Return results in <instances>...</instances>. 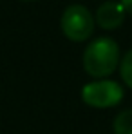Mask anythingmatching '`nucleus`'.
Returning a JSON list of instances; mask_svg holds the SVG:
<instances>
[{"label": "nucleus", "mask_w": 132, "mask_h": 134, "mask_svg": "<svg viewBox=\"0 0 132 134\" xmlns=\"http://www.w3.org/2000/svg\"><path fill=\"white\" fill-rule=\"evenodd\" d=\"M118 60H119V47L116 40L109 36L96 38L83 51V69L92 78L103 80L105 76L112 74L118 67Z\"/></svg>", "instance_id": "f257e3e1"}, {"label": "nucleus", "mask_w": 132, "mask_h": 134, "mask_svg": "<svg viewBox=\"0 0 132 134\" xmlns=\"http://www.w3.org/2000/svg\"><path fill=\"white\" fill-rule=\"evenodd\" d=\"M62 31L72 42H85L94 31V16L85 5L71 4L62 15Z\"/></svg>", "instance_id": "f03ea898"}, {"label": "nucleus", "mask_w": 132, "mask_h": 134, "mask_svg": "<svg viewBox=\"0 0 132 134\" xmlns=\"http://www.w3.org/2000/svg\"><path fill=\"white\" fill-rule=\"evenodd\" d=\"M123 87L114 80H96L83 85L82 89V100L89 107L94 109H109L118 105L123 100Z\"/></svg>", "instance_id": "7ed1b4c3"}, {"label": "nucleus", "mask_w": 132, "mask_h": 134, "mask_svg": "<svg viewBox=\"0 0 132 134\" xmlns=\"http://www.w3.org/2000/svg\"><path fill=\"white\" fill-rule=\"evenodd\" d=\"M125 15H127V11H125V7H123L121 2L107 0V2H103L98 7V11H96V22H98V25L101 29L112 31V29H118L123 24Z\"/></svg>", "instance_id": "20e7f679"}, {"label": "nucleus", "mask_w": 132, "mask_h": 134, "mask_svg": "<svg viewBox=\"0 0 132 134\" xmlns=\"http://www.w3.org/2000/svg\"><path fill=\"white\" fill-rule=\"evenodd\" d=\"M114 134H132V109L119 112L114 118Z\"/></svg>", "instance_id": "39448f33"}, {"label": "nucleus", "mask_w": 132, "mask_h": 134, "mask_svg": "<svg viewBox=\"0 0 132 134\" xmlns=\"http://www.w3.org/2000/svg\"><path fill=\"white\" fill-rule=\"evenodd\" d=\"M119 72H121V78H123L125 85L132 89V49L123 56V60L119 64Z\"/></svg>", "instance_id": "423d86ee"}, {"label": "nucleus", "mask_w": 132, "mask_h": 134, "mask_svg": "<svg viewBox=\"0 0 132 134\" xmlns=\"http://www.w3.org/2000/svg\"><path fill=\"white\" fill-rule=\"evenodd\" d=\"M121 4H123V7H125V11L127 13H130L132 15V0H119Z\"/></svg>", "instance_id": "0eeeda50"}, {"label": "nucleus", "mask_w": 132, "mask_h": 134, "mask_svg": "<svg viewBox=\"0 0 132 134\" xmlns=\"http://www.w3.org/2000/svg\"><path fill=\"white\" fill-rule=\"evenodd\" d=\"M25 2H31V0H25Z\"/></svg>", "instance_id": "6e6552de"}]
</instances>
